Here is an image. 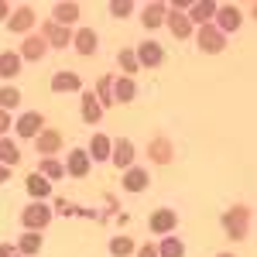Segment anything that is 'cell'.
Here are the masks:
<instances>
[{
	"label": "cell",
	"mask_w": 257,
	"mask_h": 257,
	"mask_svg": "<svg viewBox=\"0 0 257 257\" xmlns=\"http://www.w3.org/2000/svg\"><path fill=\"white\" fill-rule=\"evenodd\" d=\"M28 192L35 196V202H45V196H52V182L45 175H28Z\"/></svg>",
	"instance_id": "obj_20"
},
{
	"label": "cell",
	"mask_w": 257,
	"mask_h": 257,
	"mask_svg": "<svg viewBox=\"0 0 257 257\" xmlns=\"http://www.w3.org/2000/svg\"><path fill=\"white\" fill-rule=\"evenodd\" d=\"M175 223H178V216L172 213V209H158V213H151V230H155V233H172Z\"/></svg>",
	"instance_id": "obj_14"
},
{
	"label": "cell",
	"mask_w": 257,
	"mask_h": 257,
	"mask_svg": "<svg viewBox=\"0 0 257 257\" xmlns=\"http://www.w3.org/2000/svg\"><path fill=\"white\" fill-rule=\"evenodd\" d=\"M110 148H113V141L106 138V134H93L86 155H89V158H96V161H106V158H110Z\"/></svg>",
	"instance_id": "obj_12"
},
{
	"label": "cell",
	"mask_w": 257,
	"mask_h": 257,
	"mask_svg": "<svg viewBox=\"0 0 257 257\" xmlns=\"http://www.w3.org/2000/svg\"><path fill=\"white\" fill-rule=\"evenodd\" d=\"M65 172H72L76 178H82L86 172H89V155H86L82 148H72V151H69V165H65Z\"/></svg>",
	"instance_id": "obj_13"
},
{
	"label": "cell",
	"mask_w": 257,
	"mask_h": 257,
	"mask_svg": "<svg viewBox=\"0 0 257 257\" xmlns=\"http://www.w3.org/2000/svg\"><path fill=\"white\" fill-rule=\"evenodd\" d=\"M216 257H237V254H216Z\"/></svg>",
	"instance_id": "obj_41"
},
{
	"label": "cell",
	"mask_w": 257,
	"mask_h": 257,
	"mask_svg": "<svg viewBox=\"0 0 257 257\" xmlns=\"http://www.w3.org/2000/svg\"><path fill=\"white\" fill-rule=\"evenodd\" d=\"M196 38H199V48H202V52H213V55L223 52V45H226V35H219L213 24H202L196 31Z\"/></svg>",
	"instance_id": "obj_4"
},
{
	"label": "cell",
	"mask_w": 257,
	"mask_h": 257,
	"mask_svg": "<svg viewBox=\"0 0 257 257\" xmlns=\"http://www.w3.org/2000/svg\"><path fill=\"white\" fill-rule=\"evenodd\" d=\"M21 161V151H18V144L14 141H0V165H18Z\"/></svg>",
	"instance_id": "obj_28"
},
{
	"label": "cell",
	"mask_w": 257,
	"mask_h": 257,
	"mask_svg": "<svg viewBox=\"0 0 257 257\" xmlns=\"http://www.w3.org/2000/svg\"><path fill=\"white\" fill-rule=\"evenodd\" d=\"M134 55H138V65H148V69H158L161 62H165V48H161L158 41H141Z\"/></svg>",
	"instance_id": "obj_3"
},
{
	"label": "cell",
	"mask_w": 257,
	"mask_h": 257,
	"mask_svg": "<svg viewBox=\"0 0 257 257\" xmlns=\"http://www.w3.org/2000/svg\"><path fill=\"white\" fill-rule=\"evenodd\" d=\"M110 158H113L117 168H131V161H134V144H131V141H113Z\"/></svg>",
	"instance_id": "obj_10"
},
{
	"label": "cell",
	"mask_w": 257,
	"mask_h": 257,
	"mask_svg": "<svg viewBox=\"0 0 257 257\" xmlns=\"http://www.w3.org/2000/svg\"><path fill=\"white\" fill-rule=\"evenodd\" d=\"M148 155H151V158L158 161V165H168V161H172V144H168L165 138L151 141V148H148Z\"/></svg>",
	"instance_id": "obj_25"
},
{
	"label": "cell",
	"mask_w": 257,
	"mask_h": 257,
	"mask_svg": "<svg viewBox=\"0 0 257 257\" xmlns=\"http://www.w3.org/2000/svg\"><path fill=\"white\" fill-rule=\"evenodd\" d=\"M52 89H55V93H76V89H79V76H76V72H55Z\"/></svg>",
	"instance_id": "obj_22"
},
{
	"label": "cell",
	"mask_w": 257,
	"mask_h": 257,
	"mask_svg": "<svg viewBox=\"0 0 257 257\" xmlns=\"http://www.w3.org/2000/svg\"><path fill=\"white\" fill-rule=\"evenodd\" d=\"M76 52H79V55H93V52H96V31H93V28L76 31Z\"/></svg>",
	"instance_id": "obj_21"
},
{
	"label": "cell",
	"mask_w": 257,
	"mask_h": 257,
	"mask_svg": "<svg viewBox=\"0 0 257 257\" xmlns=\"http://www.w3.org/2000/svg\"><path fill=\"white\" fill-rule=\"evenodd\" d=\"M185 18H189V24H192V28H202V24H209V21L216 18V4H209V0H199V4H189V14H185Z\"/></svg>",
	"instance_id": "obj_7"
},
{
	"label": "cell",
	"mask_w": 257,
	"mask_h": 257,
	"mask_svg": "<svg viewBox=\"0 0 257 257\" xmlns=\"http://www.w3.org/2000/svg\"><path fill=\"white\" fill-rule=\"evenodd\" d=\"M165 24H168V31L175 35V38H189V35H196V28L189 24V18H185V11H168L165 14Z\"/></svg>",
	"instance_id": "obj_6"
},
{
	"label": "cell",
	"mask_w": 257,
	"mask_h": 257,
	"mask_svg": "<svg viewBox=\"0 0 257 257\" xmlns=\"http://www.w3.org/2000/svg\"><path fill=\"white\" fill-rule=\"evenodd\" d=\"M79 21V4H55V24H76Z\"/></svg>",
	"instance_id": "obj_23"
},
{
	"label": "cell",
	"mask_w": 257,
	"mask_h": 257,
	"mask_svg": "<svg viewBox=\"0 0 257 257\" xmlns=\"http://www.w3.org/2000/svg\"><path fill=\"white\" fill-rule=\"evenodd\" d=\"M223 230H226L233 240H240L247 230H250V209H247V206H233V209H226V216H223Z\"/></svg>",
	"instance_id": "obj_1"
},
{
	"label": "cell",
	"mask_w": 257,
	"mask_h": 257,
	"mask_svg": "<svg viewBox=\"0 0 257 257\" xmlns=\"http://www.w3.org/2000/svg\"><path fill=\"white\" fill-rule=\"evenodd\" d=\"M4 18H11V7H7V4L0 0V21H4Z\"/></svg>",
	"instance_id": "obj_39"
},
{
	"label": "cell",
	"mask_w": 257,
	"mask_h": 257,
	"mask_svg": "<svg viewBox=\"0 0 257 257\" xmlns=\"http://www.w3.org/2000/svg\"><path fill=\"white\" fill-rule=\"evenodd\" d=\"M0 257H18V247H11V243H0Z\"/></svg>",
	"instance_id": "obj_37"
},
{
	"label": "cell",
	"mask_w": 257,
	"mask_h": 257,
	"mask_svg": "<svg viewBox=\"0 0 257 257\" xmlns=\"http://www.w3.org/2000/svg\"><path fill=\"white\" fill-rule=\"evenodd\" d=\"M18 250H21V254H38V250H41V233H31V230H28V233L21 237Z\"/></svg>",
	"instance_id": "obj_31"
},
{
	"label": "cell",
	"mask_w": 257,
	"mask_h": 257,
	"mask_svg": "<svg viewBox=\"0 0 257 257\" xmlns=\"http://www.w3.org/2000/svg\"><path fill=\"white\" fill-rule=\"evenodd\" d=\"M35 148H38L41 158H52V155L62 148V134H59V131H41L38 141H35Z\"/></svg>",
	"instance_id": "obj_9"
},
{
	"label": "cell",
	"mask_w": 257,
	"mask_h": 257,
	"mask_svg": "<svg viewBox=\"0 0 257 257\" xmlns=\"http://www.w3.org/2000/svg\"><path fill=\"white\" fill-rule=\"evenodd\" d=\"M165 14H168L165 4H151V7L144 11V28H158V24H165Z\"/></svg>",
	"instance_id": "obj_26"
},
{
	"label": "cell",
	"mask_w": 257,
	"mask_h": 257,
	"mask_svg": "<svg viewBox=\"0 0 257 257\" xmlns=\"http://www.w3.org/2000/svg\"><path fill=\"white\" fill-rule=\"evenodd\" d=\"M21 223H24L31 233H38V230H45V226L52 223V209H48L45 202H31V206L21 213Z\"/></svg>",
	"instance_id": "obj_2"
},
{
	"label": "cell",
	"mask_w": 257,
	"mask_h": 257,
	"mask_svg": "<svg viewBox=\"0 0 257 257\" xmlns=\"http://www.w3.org/2000/svg\"><path fill=\"white\" fill-rule=\"evenodd\" d=\"M21 59H45V38L41 35H28L21 45Z\"/></svg>",
	"instance_id": "obj_18"
},
{
	"label": "cell",
	"mask_w": 257,
	"mask_h": 257,
	"mask_svg": "<svg viewBox=\"0 0 257 257\" xmlns=\"http://www.w3.org/2000/svg\"><path fill=\"white\" fill-rule=\"evenodd\" d=\"M38 175H45L48 182H52V178H62V175H65V168H62L55 158H45V161H41V172H38Z\"/></svg>",
	"instance_id": "obj_34"
},
{
	"label": "cell",
	"mask_w": 257,
	"mask_h": 257,
	"mask_svg": "<svg viewBox=\"0 0 257 257\" xmlns=\"http://www.w3.org/2000/svg\"><path fill=\"white\" fill-rule=\"evenodd\" d=\"M110 254H113V257L134 254V240H131V237H113V240H110Z\"/></svg>",
	"instance_id": "obj_32"
},
{
	"label": "cell",
	"mask_w": 257,
	"mask_h": 257,
	"mask_svg": "<svg viewBox=\"0 0 257 257\" xmlns=\"http://www.w3.org/2000/svg\"><path fill=\"white\" fill-rule=\"evenodd\" d=\"M41 38H45V45H52V48H65V45L72 41V35H69V28H62V24H55V21H48L45 31H41Z\"/></svg>",
	"instance_id": "obj_8"
},
{
	"label": "cell",
	"mask_w": 257,
	"mask_h": 257,
	"mask_svg": "<svg viewBox=\"0 0 257 257\" xmlns=\"http://www.w3.org/2000/svg\"><path fill=\"white\" fill-rule=\"evenodd\" d=\"M41 123H45L41 113H24V117L18 120V134H21V138H38V134H41Z\"/></svg>",
	"instance_id": "obj_15"
},
{
	"label": "cell",
	"mask_w": 257,
	"mask_h": 257,
	"mask_svg": "<svg viewBox=\"0 0 257 257\" xmlns=\"http://www.w3.org/2000/svg\"><path fill=\"white\" fill-rule=\"evenodd\" d=\"M7 127H11V113H7V110H0V134H4Z\"/></svg>",
	"instance_id": "obj_38"
},
{
	"label": "cell",
	"mask_w": 257,
	"mask_h": 257,
	"mask_svg": "<svg viewBox=\"0 0 257 257\" xmlns=\"http://www.w3.org/2000/svg\"><path fill=\"white\" fill-rule=\"evenodd\" d=\"M110 14H113V18H131V14H134V4H131V0H113V4H110Z\"/></svg>",
	"instance_id": "obj_35"
},
{
	"label": "cell",
	"mask_w": 257,
	"mask_h": 257,
	"mask_svg": "<svg viewBox=\"0 0 257 257\" xmlns=\"http://www.w3.org/2000/svg\"><path fill=\"white\" fill-rule=\"evenodd\" d=\"M134 96H138V82H134V79L123 76V79L113 82V103H131Z\"/></svg>",
	"instance_id": "obj_16"
},
{
	"label": "cell",
	"mask_w": 257,
	"mask_h": 257,
	"mask_svg": "<svg viewBox=\"0 0 257 257\" xmlns=\"http://www.w3.org/2000/svg\"><path fill=\"white\" fill-rule=\"evenodd\" d=\"M185 254V247H182V240L175 237H165L161 240V247H158V257H182Z\"/></svg>",
	"instance_id": "obj_30"
},
{
	"label": "cell",
	"mask_w": 257,
	"mask_h": 257,
	"mask_svg": "<svg viewBox=\"0 0 257 257\" xmlns=\"http://www.w3.org/2000/svg\"><path fill=\"white\" fill-rule=\"evenodd\" d=\"M93 96L99 99V106H110V103H113V76H103V79H99V89Z\"/></svg>",
	"instance_id": "obj_29"
},
{
	"label": "cell",
	"mask_w": 257,
	"mask_h": 257,
	"mask_svg": "<svg viewBox=\"0 0 257 257\" xmlns=\"http://www.w3.org/2000/svg\"><path fill=\"white\" fill-rule=\"evenodd\" d=\"M21 103V93L14 86H0V110H11V106H18Z\"/></svg>",
	"instance_id": "obj_33"
},
{
	"label": "cell",
	"mask_w": 257,
	"mask_h": 257,
	"mask_svg": "<svg viewBox=\"0 0 257 257\" xmlns=\"http://www.w3.org/2000/svg\"><path fill=\"white\" fill-rule=\"evenodd\" d=\"M99 117H103V106H99V99L93 96V93H86V96H82V120H86V123H96Z\"/></svg>",
	"instance_id": "obj_24"
},
{
	"label": "cell",
	"mask_w": 257,
	"mask_h": 257,
	"mask_svg": "<svg viewBox=\"0 0 257 257\" xmlns=\"http://www.w3.org/2000/svg\"><path fill=\"white\" fill-rule=\"evenodd\" d=\"M216 31L219 35H226V31H237L240 24H243V14H240L233 4H226V7H216Z\"/></svg>",
	"instance_id": "obj_5"
},
{
	"label": "cell",
	"mask_w": 257,
	"mask_h": 257,
	"mask_svg": "<svg viewBox=\"0 0 257 257\" xmlns=\"http://www.w3.org/2000/svg\"><path fill=\"white\" fill-rule=\"evenodd\" d=\"M21 72V55L18 52H0V79H14Z\"/></svg>",
	"instance_id": "obj_17"
},
{
	"label": "cell",
	"mask_w": 257,
	"mask_h": 257,
	"mask_svg": "<svg viewBox=\"0 0 257 257\" xmlns=\"http://www.w3.org/2000/svg\"><path fill=\"white\" fill-rule=\"evenodd\" d=\"M31 24H35V11H31V7H21V11H14V14L7 18V28H11V31H28Z\"/></svg>",
	"instance_id": "obj_19"
},
{
	"label": "cell",
	"mask_w": 257,
	"mask_h": 257,
	"mask_svg": "<svg viewBox=\"0 0 257 257\" xmlns=\"http://www.w3.org/2000/svg\"><path fill=\"white\" fill-rule=\"evenodd\" d=\"M138 257H158V247L155 243H144V247H138Z\"/></svg>",
	"instance_id": "obj_36"
},
{
	"label": "cell",
	"mask_w": 257,
	"mask_h": 257,
	"mask_svg": "<svg viewBox=\"0 0 257 257\" xmlns=\"http://www.w3.org/2000/svg\"><path fill=\"white\" fill-rule=\"evenodd\" d=\"M7 178H11V168H7V165H0V182H7Z\"/></svg>",
	"instance_id": "obj_40"
},
{
	"label": "cell",
	"mask_w": 257,
	"mask_h": 257,
	"mask_svg": "<svg viewBox=\"0 0 257 257\" xmlns=\"http://www.w3.org/2000/svg\"><path fill=\"white\" fill-rule=\"evenodd\" d=\"M117 62H120V69H123V76H127V79H134V72L141 69V65H138V55H134L131 48H123V52L117 55Z\"/></svg>",
	"instance_id": "obj_27"
},
{
	"label": "cell",
	"mask_w": 257,
	"mask_h": 257,
	"mask_svg": "<svg viewBox=\"0 0 257 257\" xmlns=\"http://www.w3.org/2000/svg\"><path fill=\"white\" fill-rule=\"evenodd\" d=\"M148 182H151V178H148L144 168H127V172H123V189H127V192H144Z\"/></svg>",
	"instance_id": "obj_11"
}]
</instances>
